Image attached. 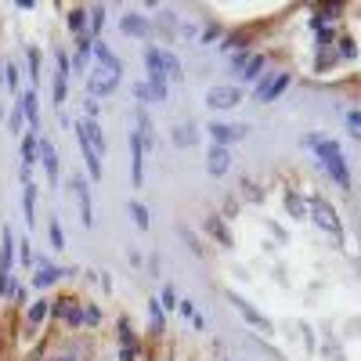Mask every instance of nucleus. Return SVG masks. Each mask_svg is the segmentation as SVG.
<instances>
[{
    "mask_svg": "<svg viewBox=\"0 0 361 361\" xmlns=\"http://www.w3.org/2000/svg\"><path fill=\"white\" fill-rule=\"evenodd\" d=\"M94 58H98V66L112 62V51H109V44H105V40H94Z\"/></svg>",
    "mask_w": 361,
    "mask_h": 361,
    "instance_id": "473e14b6",
    "label": "nucleus"
},
{
    "mask_svg": "<svg viewBox=\"0 0 361 361\" xmlns=\"http://www.w3.org/2000/svg\"><path fill=\"white\" fill-rule=\"evenodd\" d=\"M311 217H314V224H318L322 231H329L333 238H340V235H343V221H340V214L333 209V202H325V199H311Z\"/></svg>",
    "mask_w": 361,
    "mask_h": 361,
    "instance_id": "20e7f679",
    "label": "nucleus"
},
{
    "mask_svg": "<svg viewBox=\"0 0 361 361\" xmlns=\"http://www.w3.org/2000/svg\"><path fill=\"white\" fill-rule=\"evenodd\" d=\"M173 145H177V148L195 145V130H192V127H173Z\"/></svg>",
    "mask_w": 361,
    "mask_h": 361,
    "instance_id": "5701e85b",
    "label": "nucleus"
},
{
    "mask_svg": "<svg viewBox=\"0 0 361 361\" xmlns=\"http://www.w3.org/2000/svg\"><path fill=\"white\" fill-rule=\"evenodd\" d=\"M83 109H87V119H90V123H98V102H94V98H87Z\"/></svg>",
    "mask_w": 361,
    "mask_h": 361,
    "instance_id": "37998d69",
    "label": "nucleus"
},
{
    "mask_svg": "<svg viewBox=\"0 0 361 361\" xmlns=\"http://www.w3.org/2000/svg\"><path fill=\"white\" fill-rule=\"evenodd\" d=\"M238 44H246V33H238V37H231V40H224V47H238Z\"/></svg>",
    "mask_w": 361,
    "mask_h": 361,
    "instance_id": "49530a36",
    "label": "nucleus"
},
{
    "mask_svg": "<svg viewBox=\"0 0 361 361\" xmlns=\"http://www.w3.org/2000/svg\"><path fill=\"white\" fill-rule=\"evenodd\" d=\"M25 224L29 228L37 224V185L33 180H25Z\"/></svg>",
    "mask_w": 361,
    "mask_h": 361,
    "instance_id": "6ab92c4d",
    "label": "nucleus"
},
{
    "mask_svg": "<svg viewBox=\"0 0 361 361\" xmlns=\"http://www.w3.org/2000/svg\"><path fill=\"white\" fill-rule=\"evenodd\" d=\"M58 361H76V357H73V354H66V357H58Z\"/></svg>",
    "mask_w": 361,
    "mask_h": 361,
    "instance_id": "de8ad7c7",
    "label": "nucleus"
},
{
    "mask_svg": "<svg viewBox=\"0 0 361 361\" xmlns=\"http://www.w3.org/2000/svg\"><path fill=\"white\" fill-rule=\"evenodd\" d=\"M130 156H134V173H130V180H134V188H141V180H145V145H141L137 130H130Z\"/></svg>",
    "mask_w": 361,
    "mask_h": 361,
    "instance_id": "ddd939ff",
    "label": "nucleus"
},
{
    "mask_svg": "<svg viewBox=\"0 0 361 361\" xmlns=\"http://www.w3.org/2000/svg\"><path fill=\"white\" fill-rule=\"evenodd\" d=\"M260 69H264V54H253L250 62H246V69H243L246 83H250V80H257V76H260Z\"/></svg>",
    "mask_w": 361,
    "mask_h": 361,
    "instance_id": "393cba45",
    "label": "nucleus"
},
{
    "mask_svg": "<svg viewBox=\"0 0 361 361\" xmlns=\"http://www.w3.org/2000/svg\"><path fill=\"white\" fill-rule=\"evenodd\" d=\"M209 231H214V235H217V238H221V243H224V246H228V243H231V238H228V231H224V224H221V221H217V217H214V221H209Z\"/></svg>",
    "mask_w": 361,
    "mask_h": 361,
    "instance_id": "e433bc0d",
    "label": "nucleus"
},
{
    "mask_svg": "<svg viewBox=\"0 0 361 361\" xmlns=\"http://www.w3.org/2000/svg\"><path fill=\"white\" fill-rule=\"evenodd\" d=\"M340 54H343V58H354V40H350V37L340 40ZM340 54H336V58H340Z\"/></svg>",
    "mask_w": 361,
    "mask_h": 361,
    "instance_id": "79ce46f5",
    "label": "nucleus"
},
{
    "mask_svg": "<svg viewBox=\"0 0 361 361\" xmlns=\"http://www.w3.org/2000/svg\"><path fill=\"white\" fill-rule=\"evenodd\" d=\"M73 192H76V202H80L83 224L90 228V224H94V199H90V192H87V180H83V177H73Z\"/></svg>",
    "mask_w": 361,
    "mask_h": 361,
    "instance_id": "9d476101",
    "label": "nucleus"
},
{
    "mask_svg": "<svg viewBox=\"0 0 361 361\" xmlns=\"http://www.w3.org/2000/svg\"><path fill=\"white\" fill-rule=\"evenodd\" d=\"M209 137H214V145H235L246 137V127H235V123H209Z\"/></svg>",
    "mask_w": 361,
    "mask_h": 361,
    "instance_id": "1a4fd4ad",
    "label": "nucleus"
},
{
    "mask_svg": "<svg viewBox=\"0 0 361 361\" xmlns=\"http://www.w3.org/2000/svg\"><path fill=\"white\" fill-rule=\"evenodd\" d=\"M58 314H62V322H69V325H83V311L73 304V300H58V307H54Z\"/></svg>",
    "mask_w": 361,
    "mask_h": 361,
    "instance_id": "a211bd4d",
    "label": "nucleus"
},
{
    "mask_svg": "<svg viewBox=\"0 0 361 361\" xmlns=\"http://www.w3.org/2000/svg\"><path fill=\"white\" fill-rule=\"evenodd\" d=\"M238 102H243V90H238V87H214L206 94V105L209 109H235Z\"/></svg>",
    "mask_w": 361,
    "mask_h": 361,
    "instance_id": "0eeeda50",
    "label": "nucleus"
},
{
    "mask_svg": "<svg viewBox=\"0 0 361 361\" xmlns=\"http://www.w3.org/2000/svg\"><path fill=\"white\" fill-rule=\"evenodd\" d=\"M83 322H87V325H98V322H102V311H98V307H87V311H83Z\"/></svg>",
    "mask_w": 361,
    "mask_h": 361,
    "instance_id": "a19ab883",
    "label": "nucleus"
},
{
    "mask_svg": "<svg viewBox=\"0 0 361 361\" xmlns=\"http://www.w3.org/2000/svg\"><path fill=\"white\" fill-rule=\"evenodd\" d=\"M119 361H137V340L123 343V350H119Z\"/></svg>",
    "mask_w": 361,
    "mask_h": 361,
    "instance_id": "c9c22d12",
    "label": "nucleus"
},
{
    "mask_svg": "<svg viewBox=\"0 0 361 361\" xmlns=\"http://www.w3.org/2000/svg\"><path fill=\"white\" fill-rule=\"evenodd\" d=\"M76 137H80V152H83V159H87V173H90V180H102V159L94 156V148L87 145L83 123H76Z\"/></svg>",
    "mask_w": 361,
    "mask_h": 361,
    "instance_id": "9b49d317",
    "label": "nucleus"
},
{
    "mask_svg": "<svg viewBox=\"0 0 361 361\" xmlns=\"http://www.w3.org/2000/svg\"><path fill=\"white\" fill-rule=\"evenodd\" d=\"M54 66H58V73H54V105H66V98H69V54L58 51Z\"/></svg>",
    "mask_w": 361,
    "mask_h": 361,
    "instance_id": "423d86ee",
    "label": "nucleus"
},
{
    "mask_svg": "<svg viewBox=\"0 0 361 361\" xmlns=\"http://www.w3.org/2000/svg\"><path fill=\"white\" fill-rule=\"evenodd\" d=\"M4 83H8V90H18V69H15V62L4 66Z\"/></svg>",
    "mask_w": 361,
    "mask_h": 361,
    "instance_id": "f704fd0d",
    "label": "nucleus"
},
{
    "mask_svg": "<svg viewBox=\"0 0 361 361\" xmlns=\"http://www.w3.org/2000/svg\"><path fill=\"white\" fill-rule=\"evenodd\" d=\"M148 314H152V329H163V325H166V314H163V307H159V300H152V304H148Z\"/></svg>",
    "mask_w": 361,
    "mask_h": 361,
    "instance_id": "c756f323",
    "label": "nucleus"
},
{
    "mask_svg": "<svg viewBox=\"0 0 361 361\" xmlns=\"http://www.w3.org/2000/svg\"><path fill=\"white\" fill-rule=\"evenodd\" d=\"M180 314H185V318H199V311H195V304H192V300H180Z\"/></svg>",
    "mask_w": 361,
    "mask_h": 361,
    "instance_id": "ea45409f",
    "label": "nucleus"
},
{
    "mask_svg": "<svg viewBox=\"0 0 361 361\" xmlns=\"http://www.w3.org/2000/svg\"><path fill=\"white\" fill-rule=\"evenodd\" d=\"M29 76H33V87H40V47H29Z\"/></svg>",
    "mask_w": 361,
    "mask_h": 361,
    "instance_id": "b1692460",
    "label": "nucleus"
},
{
    "mask_svg": "<svg viewBox=\"0 0 361 361\" xmlns=\"http://www.w3.org/2000/svg\"><path fill=\"white\" fill-rule=\"evenodd\" d=\"M119 80H123V66L112 58V62H105V66H98L94 73H90L87 90H90V94H112V90L119 87Z\"/></svg>",
    "mask_w": 361,
    "mask_h": 361,
    "instance_id": "f03ea898",
    "label": "nucleus"
},
{
    "mask_svg": "<svg viewBox=\"0 0 361 361\" xmlns=\"http://www.w3.org/2000/svg\"><path fill=\"white\" fill-rule=\"evenodd\" d=\"M304 145L322 159L325 173L333 177L343 192H350V166H347V159H343V152H340V145H336V141H329V137H322V134H307Z\"/></svg>",
    "mask_w": 361,
    "mask_h": 361,
    "instance_id": "f257e3e1",
    "label": "nucleus"
},
{
    "mask_svg": "<svg viewBox=\"0 0 361 361\" xmlns=\"http://www.w3.org/2000/svg\"><path fill=\"white\" fill-rule=\"evenodd\" d=\"M286 206H289V214H293L296 221H304V214H307V206L300 202V195H286Z\"/></svg>",
    "mask_w": 361,
    "mask_h": 361,
    "instance_id": "a878e982",
    "label": "nucleus"
},
{
    "mask_svg": "<svg viewBox=\"0 0 361 361\" xmlns=\"http://www.w3.org/2000/svg\"><path fill=\"white\" fill-rule=\"evenodd\" d=\"M58 279H66V271L54 267V264H44L37 275H33V289H47V286H54Z\"/></svg>",
    "mask_w": 361,
    "mask_h": 361,
    "instance_id": "dca6fc26",
    "label": "nucleus"
},
{
    "mask_svg": "<svg viewBox=\"0 0 361 361\" xmlns=\"http://www.w3.org/2000/svg\"><path fill=\"white\" fill-rule=\"evenodd\" d=\"M47 311H51V307H47V300H37V304L29 307V322H33V325H37V322H44V318H47Z\"/></svg>",
    "mask_w": 361,
    "mask_h": 361,
    "instance_id": "bb28decb",
    "label": "nucleus"
},
{
    "mask_svg": "<svg viewBox=\"0 0 361 361\" xmlns=\"http://www.w3.org/2000/svg\"><path fill=\"white\" fill-rule=\"evenodd\" d=\"M22 102H15V109H11V119H8V127H11V134H18L22 130Z\"/></svg>",
    "mask_w": 361,
    "mask_h": 361,
    "instance_id": "72a5a7b5",
    "label": "nucleus"
},
{
    "mask_svg": "<svg viewBox=\"0 0 361 361\" xmlns=\"http://www.w3.org/2000/svg\"><path fill=\"white\" fill-rule=\"evenodd\" d=\"M37 156H40V163H44L47 185H58V156H54V145H51V141H40V145H37Z\"/></svg>",
    "mask_w": 361,
    "mask_h": 361,
    "instance_id": "f8f14e48",
    "label": "nucleus"
},
{
    "mask_svg": "<svg viewBox=\"0 0 361 361\" xmlns=\"http://www.w3.org/2000/svg\"><path fill=\"white\" fill-rule=\"evenodd\" d=\"M228 166H231L228 148H224V145H209V152H206V170H209V177H224Z\"/></svg>",
    "mask_w": 361,
    "mask_h": 361,
    "instance_id": "6e6552de",
    "label": "nucleus"
},
{
    "mask_svg": "<svg viewBox=\"0 0 361 361\" xmlns=\"http://www.w3.org/2000/svg\"><path fill=\"white\" fill-rule=\"evenodd\" d=\"M69 29H73L76 37H87V11H83V8L69 11Z\"/></svg>",
    "mask_w": 361,
    "mask_h": 361,
    "instance_id": "4be33fe9",
    "label": "nucleus"
},
{
    "mask_svg": "<svg viewBox=\"0 0 361 361\" xmlns=\"http://www.w3.org/2000/svg\"><path fill=\"white\" fill-rule=\"evenodd\" d=\"M130 214H134L137 228H141V231H148V209H145L141 202H130Z\"/></svg>",
    "mask_w": 361,
    "mask_h": 361,
    "instance_id": "c85d7f7f",
    "label": "nucleus"
},
{
    "mask_svg": "<svg viewBox=\"0 0 361 361\" xmlns=\"http://www.w3.org/2000/svg\"><path fill=\"white\" fill-rule=\"evenodd\" d=\"M246 62H250V58H246V51L231 54V69H235V73H243V69H246Z\"/></svg>",
    "mask_w": 361,
    "mask_h": 361,
    "instance_id": "58836bf2",
    "label": "nucleus"
},
{
    "mask_svg": "<svg viewBox=\"0 0 361 361\" xmlns=\"http://www.w3.org/2000/svg\"><path fill=\"white\" fill-rule=\"evenodd\" d=\"M134 94H137V102H141V105L152 102V90H148V83H137V87H134Z\"/></svg>",
    "mask_w": 361,
    "mask_h": 361,
    "instance_id": "4c0bfd02",
    "label": "nucleus"
},
{
    "mask_svg": "<svg viewBox=\"0 0 361 361\" xmlns=\"http://www.w3.org/2000/svg\"><path fill=\"white\" fill-rule=\"evenodd\" d=\"M336 62V47H318V69H329Z\"/></svg>",
    "mask_w": 361,
    "mask_h": 361,
    "instance_id": "cd10ccee",
    "label": "nucleus"
},
{
    "mask_svg": "<svg viewBox=\"0 0 361 361\" xmlns=\"http://www.w3.org/2000/svg\"><path fill=\"white\" fill-rule=\"evenodd\" d=\"M217 37H221V29H217V25H209V29H206V33H202V40H206V44H214Z\"/></svg>",
    "mask_w": 361,
    "mask_h": 361,
    "instance_id": "a18cd8bd",
    "label": "nucleus"
},
{
    "mask_svg": "<svg viewBox=\"0 0 361 361\" xmlns=\"http://www.w3.org/2000/svg\"><path fill=\"white\" fill-rule=\"evenodd\" d=\"M37 260H33V253H29V243H22V267H33Z\"/></svg>",
    "mask_w": 361,
    "mask_h": 361,
    "instance_id": "c03bdc74",
    "label": "nucleus"
},
{
    "mask_svg": "<svg viewBox=\"0 0 361 361\" xmlns=\"http://www.w3.org/2000/svg\"><path fill=\"white\" fill-rule=\"evenodd\" d=\"M18 102H22V116L29 119V127H33V134H37V127H40V109H37V94H33V90H25V94H22Z\"/></svg>",
    "mask_w": 361,
    "mask_h": 361,
    "instance_id": "f3484780",
    "label": "nucleus"
},
{
    "mask_svg": "<svg viewBox=\"0 0 361 361\" xmlns=\"http://www.w3.org/2000/svg\"><path fill=\"white\" fill-rule=\"evenodd\" d=\"M51 246L66 250V235H62V224H58V221H51Z\"/></svg>",
    "mask_w": 361,
    "mask_h": 361,
    "instance_id": "2f4dec72",
    "label": "nucleus"
},
{
    "mask_svg": "<svg viewBox=\"0 0 361 361\" xmlns=\"http://www.w3.org/2000/svg\"><path fill=\"white\" fill-rule=\"evenodd\" d=\"M37 145H40V137H37V134H29V137L22 141V170L33 166V159H37Z\"/></svg>",
    "mask_w": 361,
    "mask_h": 361,
    "instance_id": "aec40b11",
    "label": "nucleus"
},
{
    "mask_svg": "<svg viewBox=\"0 0 361 361\" xmlns=\"http://www.w3.org/2000/svg\"><path fill=\"white\" fill-rule=\"evenodd\" d=\"M314 29H318V47H329L336 40V29L329 25V22H322V18H314Z\"/></svg>",
    "mask_w": 361,
    "mask_h": 361,
    "instance_id": "412c9836",
    "label": "nucleus"
},
{
    "mask_svg": "<svg viewBox=\"0 0 361 361\" xmlns=\"http://www.w3.org/2000/svg\"><path fill=\"white\" fill-rule=\"evenodd\" d=\"M11 246H15V235L11 228H4V235H0V296H18V286L11 282Z\"/></svg>",
    "mask_w": 361,
    "mask_h": 361,
    "instance_id": "7ed1b4c3",
    "label": "nucleus"
},
{
    "mask_svg": "<svg viewBox=\"0 0 361 361\" xmlns=\"http://www.w3.org/2000/svg\"><path fill=\"white\" fill-rule=\"evenodd\" d=\"M347 130H350V137H361V112L357 109L347 112Z\"/></svg>",
    "mask_w": 361,
    "mask_h": 361,
    "instance_id": "7c9ffc66",
    "label": "nucleus"
},
{
    "mask_svg": "<svg viewBox=\"0 0 361 361\" xmlns=\"http://www.w3.org/2000/svg\"><path fill=\"white\" fill-rule=\"evenodd\" d=\"M119 29H123L127 37H148V22L137 11H127L123 18H119Z\"/></svg>",
    "mask_w": 361,
    "mask_h": 361,
    "instance_id": "4468645a",
    "label": "nucleus"
},
{
    "mask_svg": "<svg viewBox=\"0 0 361 361\" xmlns=\"http://www.w3.org/2000/svg\"><path fill=\"white\" fill-rule=\"evenodd\" d=\"M289 73H267L260 83H257V90H253V98L257 102H275L279 94H286V87H289Z\"/></svg>",
    "mask_w": 361,
    "mask_h": 361,
    "instance_id": "39448f33",
    "label": "nucleus"
},
{
    "mask_svg": "<svg viewBox=\"0 0 361 361\" xmlns=\"http://www.w3.org/2000/svg\"><path fill=\"white\" fill-rule=\"evenodd\" d=\"M231 304H235L238 311H243V314H246V322H250V325H257V329H264V333H267V329H271V322H267V318H264V314H260L257 307H250V304H246V300H243V296H235V293H231Z\"/></svg>",
    "mask_w": 361,
    "mask_h": 361,
    "instance_id": "2eb2a0df",
    "label": "nucleus"
}]
</instances>
